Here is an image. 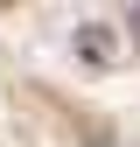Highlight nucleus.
Listing matches in <instances>:
<instances>
[{
	"label": "nucleus",
	"instance_id": "obj_1",
	"mask_svg": "<svg viewBox=\"0 0 140 147\" xmlns=\"http://www.w3.org/2000/svg\"><path fill=\"white\" fill-rule=\"evenodd\" d=\"M77 49H84L91 63H105V56H112V35H105V21H91V28H84V35H77Z\"/></svg>",
	"mask_w": 140,
	"mask_h": 147
}]
</instances>
